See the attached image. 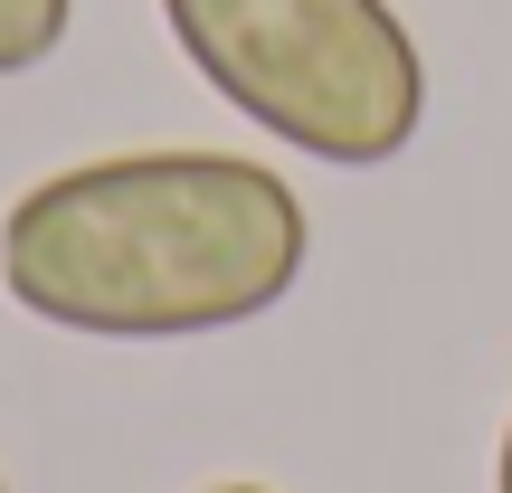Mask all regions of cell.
<instances>
[{
	"label": "cell",
	"instance_id": "cell-5",
	"mask_svg": "<svg viewBox=\"0 0 512 493\" xmlns=\"http://www.w3.org/2000/svg\"><path fill=\"white\" fill-rule=\"evenodd\" d=\"M209 493H266V484H209Z\"/></svg>",
	"mask_w": 512,
	"mask_h": 493
},
{
	"label": "cell",
	"instance_id": "cell-4",
	"mask_svg": "<svg viewBox=\"0 0 512 493\" xmlns=\"http://www.w3.org/2000/svg\"><path fill=\"white\" fill-rule=\"evenodd\" d=\"M494 493H512V427H503V456H494Z\"/></svg>",
	"mask_w": 512,
	"mask_h": 493
},
{
	"label": "cell",
	"instance_id": "cell-3",
	"mask_svg": "<svg viewBox=\"0 0 512 493\" xmlns=\"http://www.w3.org/2000/svg\"><path fill=\"white\" fill-rule=\"evenodd\" d=\"M76 0H0V76H29L67 48Z\"/></svg>",
	"mask_w": 512,
	"mask_h": 493
},
{
	"label": "cell",
	"instance_id": "cell-6",
	"mask_svg": "<svg viewBox=\"0 0 512 493\" xmlns=\"http://www.w3.org/2000/svg\"><path fill=\"white\" fill-rule=\"evenodd\" d=\"M0 493H10V484H0Z\"/></svg>",
	"mask_w": 512,
	"mask_h": 493
},
{
	"label": "cell",
	"instance_id": "cell-2",
	"mask_svg": "<svg viewBox=\"0 0 512 493\" xmlns=\"http://www.w3.org/2000/svg\"><path fill=\"white\" fill-rule=\"evenodd\" d=\"M181 57L256 133L380 171L427 124V57L389 0H162Z\"/></svg>",
	"mask_w": 512,
	"mask_h": 493
},
{
	"label": "cell",
	"instance_id": "cell-1",
	"mask_svg": "<svg viewBox=\"0 0 512 493\" xmlns=\"http://www.w3.org/2000/svg\"><path fill=\"white\" fill-rule=\"evenodd\" d=\"M313 219L294 181L238 152H105L48 171L0 219L19 313L86 342H200L304 285Z\"/></svg>",
	"mask_w": 512,
	"mask_h": 493
}]
</instances>
